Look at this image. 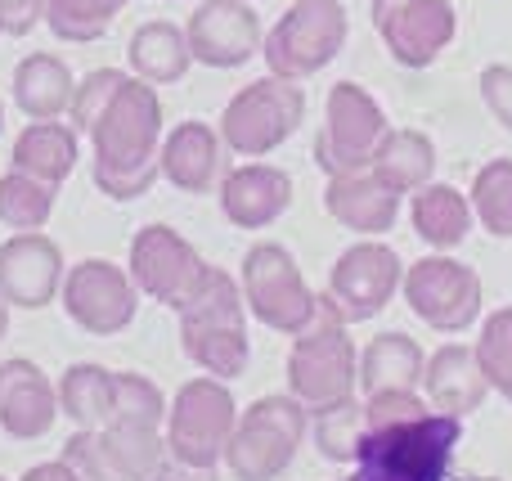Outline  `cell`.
I'll return each instance as SVG.
<instances>
[{
	"mask_svg": "<svg viewBox=\"0 0 512 481\" xmlns=\"http://www.w3.org/2000/svg\"><path fill=\"white\" fill-rule=\"evenodd\" d=\"M301 122H306V90L297 81H283L270 72L261 81H248L225 104L221 140L239 158H265L279 144H288Z\"/></svg>",
	"mask_w": 512,
	"mask_h": 481,
	"instance_id": "7",
	"label": "cell"
},
{
	"mask_svg": "<svg viewBox=\"0 0 512 481\" xmlns=\"http://www.w3.org/2000/svg\"><path fill=\"white\" fill-rule=\"evenodd\" d=\"M162 176L180 194H212L225 180V140L207 122H176L162 140Z\"/></svg>",
	"mask_w": 512,
	"mask_h": 481,
	"instance_id": "19",
	"label": "cell"
},
{
	"mask_svg": "<svg viewBox=\"0 0 512 481\" xmlns=\"http://www.w3.org/2000/svg\"><path fill=\"white\" fill-rule=\"evenodd\" d=\"M405 302L427 329L463 333L481 315V275L454 257H423L405 266Z\"/></svg>",
	"mask_w": 512,
	"mask_h": 481,
	"instance_id": "12",
	"label": "cell"
},
{
	"mask_svg": "<svg viewBox=\"0 0 512 481\" xmlns=\"http://www.w3.org/2000/svg\"><path fill=\"white\" fill-rule=\"evenodd\" d=\"M59 392L50 387L36 360H5L0 365V432L14 441H41L59 419Z\"/></svg>",
	"mask_w": 512,
	"mask_h": 481,
	"instance_id": "18",
	"label": "cell"
},
{
	"mask_svg": "<svg viewBox=\"0 0 512 481\" xmlns=\"http://www.w3.org/2000/svg\"><path fill=\"white\" fill-rule=\"evenodd\" d=\"M0 481H5V477H0Z\"/></svg>",
	"mask_w": 512,
	"mask_h": 481,
	"instance_id": "45",
	"label": "cell"
},
{
	"mask_svg": "<svg viewBox=\"0 0 512 481\" xmlns=\"http://www.w3.org/2000/svg\"><path fill=\"white\" fill-rule=\"evenodd\" d=\"M185 36L194 63H207V68H243L265 45L252 0H203L189 14Z\"/></svg>",
	"mask_w": 512,
	"mask_h": 481,
	"instance_id": "16",
	"label": "cell"
},
{
	"mask_svg": "<svg viewBox=\"0 0 512 481\" xmlns=\"http://www.w3.org/2000/svg\"><path fill=\"white\" fill-rule=\"evenodd\" d=\"M95 189L113 203H135L162 176V99L153 81L122 77L90 122Z\"/></svg>",
	"mask_w": 512,
	"mask_h": 481,
	"instance_id": "2",
	"label": "cell"
},
{
	"mask_svg": "<svg viewBox=\"0 0 512 481\" xmlns=\"http://www.w3.org/2000/svg\"><path fill=\"white\" fill-rule=\"evenodd\" d=\"M45 18V0H0V32L27 36Z\"/></svg>",
	"mask_w": 512,
	"mask_h": 481,
	"instance_id": "39",
	"label": "cell"
},
{
	"mask_svg": "<svg viewBox=\"0 0 512 481\" xmlns=\"http://www.w3.org/2000/svg\"><path fill=\"white\" fill-rule=\"evenodd\" d=\"M131 0H45V27L68 45H90L117 23Z\"/></svg>",
	"mask_w": 512,
	"mask_h": 481,
	"instance_id": "30",
	"label": "cell"
},
{
	"mask_svg": "<svg viewBox=\"0 0 512 481\" xmlns=\"http://www.w3.org/2000/svg\"><path fill=\"white\" fill-rule=\"evenodd\" d=\"M477 360L486 369V383L495 387L504 401H512V306L490 311L486 329L477 338Z\"/></svg>",
	"mask_w": 512,
	"mask_h": 481,
	"instance_id": "34",
	"label": "cell"
},
{
	"mask_svg": "<svg viewBox=\"0 0 512 481\" xmlns=\"http://www.w3.org/2000/svg\"><path fill=\"white\" fill-rule=\"evenodd\" d=\"M459 481H499V477H459Z\"/></svg>",
	"mask_w": 512,
	"mask_h": 481,
	"instance_id": "43",
	"label": "cell"
},
{
	"mask_svg": "<svg viewBox=\"0 0 512 481\" xmlns=\"http://www.w3.org/2000/svg\"><path fill=\"white\" fill-rule=\"evenodd\" d=\"M387 113L382 104L355 81H337L324 99V126L315 135V162L324 176H351L369 171L382 135H387Z\"/></svg>",
	"mask_w": 512,
	"mask_h": 481,
	"instance_id": "8",
	"label": "cell"
},
{
	"mask_svg": "<svg viewBox=\"0 0 512 481\" xmlns=\"http://www.w3.org/2000/svg\"><path fill=\"white\" fill-rule=\"evenodd\" d=\"M239 279H243V302H248V311L265 329L297 338L315 320L319 297L306 288L301 266L292 261V252L283 243H252L239 266Z\"/></svg>",
	"mask_w": 512,
	"mask_h": 481,
	"instance_id": "10",
	"label": "cell"
},
{
	"mask_svg": "<svg viewBox=\"0 0 512 481\" xmlns=\"http://www.w3.org/2000/svg\"><path fill=\"white\" fill-rule=\"evenodd\" d=\"M481 99H486L490 117L504 131H512V68L508 63H495V68L481 72Z\"/></svg>",
	"mask_w": 512,
	"mask_h": 481,
	"instance_id": "38",
	"label": "cell"
},
{
	"mask_svg": "<svg viewBox=\"0 0 512 481\" xmlns=\"http://www.w3.org/2000/svg\"><path fill=\"white\" fill-rule=\"evenodd\" d=\"M63 252L41 230H23L0 243V297L18 311H41L63 288Z\"/></svg>",
	"mask_w": 512,
	"mask_h": 481,
	"instance_id": "17",
	"label": "cell"
},
{
	"mask_svg": "<svg viewBox=\"0 0 512 481\" xmlns=\"http://www.w3.org/2000/svg\"><path fill=\"white\" fill-rule=\"evenodd\" d=\"M306 405L297 396H261L234 423V437L225 446V468L234 481H274L297 459L306 441Z\"/></svg>",
	"mask_w": 512,
	"mask_h": 481,
	"instance_id": "5",
	"label": "cell"
},
{
	"mask_svg": "<svg viewBox=\"0 0 512 481\" xmlns=\"http://www.w3.org/2000/svg\"><path fill=\"white\" fill-rule=\"evenodd\" d=\"M292 207V176L270 162L234 167L221 180V212L239 230H265Z\"/></svg>",
	"mask_w": 512,
	"mask_h": 481,
	"instance_id": "20",
	"label": "cell"
},
{
	"mask_svg": "<svg viewBox=\"0 0 512 481\" xmlns=\"http://www.w3.org/2000/svg\"><path fill=\"white\" fill-rule=\"evenodd\" d=\"M126 59H131V72L153 86H171L189 72L194 63V50H189L185 27L167 23V18H153V23L135 27V36L126 41Z\"/></svg>",
	"mask_w": 512,
	"mask_h": 481,
	"instance_id": "26",
	"label": "cell"
},
{
	"mask_svg": "<svg viewBox=\"0 0 512 481\" xmlns=\"http://www.w3.org/2000/svg\"><path fill=\"white\" fill-rule=\"evenodd\" d=\"M113 419H135V423H149V428H162V419H167V401H162V392L144 374H117Z\"/></svg>",
	"mask_w": 512,
	"mask_h": 481,
	"instance_id": "35",
	"label": "cell"
},
{
	"mask_svg": "<svg viewBox=\"0 0 512 481\" xmlns=\"http://www.w3.org/2000/svg\"><path fill=\"white\" fill-rule=\"evenodd\" d=\"M423 387H427V401L436 405L441 414H468L486 401L490 383H486V369L477 360V347H441L432 360H427V374H423Z\"/></svg>",
	"mask_w": 512,
	"mask_h": 481,
	"instance_id": "22",
	"label": "cell"
},
{
	"mask_svg": "<svg viewBox=\"0 0 512 481\" xmlns=\"http://www.w3.org/2000/svg\"><path fill=\"white\" fill-rule=\"evenodd\" d=\"M364 419L369 432L355 446L346 481H450L463 441L459 414L427 410L418 392H373Z\"/></svg>",
	"mask_w": 512,
	"mask_h": 481,
	"instance_id": "1",
	"label": "cell"
},
{
	"mask_svg": "<svg viewBox=\"0 0 512 481\" xmlns=\"http://www.w3.org/2000/svg\"><path fill=\"white\" fill-rule=\"evenodd\" d=\"M369 9L373 32L405 68H432L459 32V14L450 0H369Z\"/></svg>",
	"mask_w": 512,
	"mask_h": 481,
	"instance_id": "14",
	"label": "cell"
},
{
	"mask_svg": "<svg viewBox=\"0 0 512 481\" xmlns=\"http://www.w3.org/2000/svg\"><path fill=\"white\" fill-rule=\"evenodd\" d=\"M59 302L81 333H90V338H117L122 329L135 324L140 288H135L126 266L104 261V257H86L77 266H68Z\"/></svg>",
	"mask_w": 512,
	"mask_h": 481,
	"instance_id": "11",
	"label": "cell"
},
{
	"mask_svg": "<svg viewBox=\"0 0 512 481\" xmlns=\"http://www.w3.org/2000/svg\"><path fill=\"white\" fill-rule=\"evenodd\" d=\"M207 270L212 266L198 257V248L180 230H171V225H144V230H135V239H131V279L144 297H153V302L180 311V306L203 288Z\"/></svg>",
	"mask_w": 512,
	"mask_h": 481,
	"instance_id": "13",
	"label": "cell"
},
{
	"mask_svg": "<svg viewBox=\"0 0 512 481\" xmlns=\"http://www.w3.org/2000/svg\"><path fill=\"white\" fill-rule=\"evenodd\" d=\"M239 279L221 266L207 270L203 288L180 306V342L185 356L212 378H239L248 369V315H243Z\"/></svg>",
	"mask_w": 512,
	"mask_h": 481,
	"instance_id": "4",
	"label": "cell"
},
{
	"mask_svg": "<svg viewBox=\"0 0 512 481\" xmlns=\"http://www.w3.org/2000/svg\"><path fill=\"white\" fill-rule=\"evenodd\" d=\"M5 329H9V302L0 297V338H5Z\"/></svg>",
	"mask_w": 512,
	"mask_h": 481,
	"instance_id": "41",
	"label": "cell"
},
{
	"mask_svg": "<svg viewBox=\"0 0 512 481\" xmlns=\"http://www.w3.org/2000/svg\"><path fill=\"white\" fill-rule=\"evenodd\" d=\"M355 383H360V360L346 338V315L337 311L333 297H319L315 320L297 333L288 356V392L306 405V414L333 410V405L351 401Z\"/></svg>",
	"mask_w": 512,
	"mask_h": 481,
	"instance_id": "3",
	"label": "cell"
},
{
	"mask_svg": "<svg viewBox=\"0 0 512 481\" xmlns=\"http://www.w3.org/2000/svg\"><path fill=\"white\" fill-rule=\"evenodd\" d=\"M409 221H414L418 239L432 243L436 252H445L468 239L477 212H472V198H463L454 185H423V189H414Z\"/></svg>",
	"mask_w": 512,
	"mask_h": 481,
	"instance_id": "27",
	"label": "cell"
},
{
	"mask_svg": "<svg viewBox=\"0 0 512 481\" xmlns=\"http://www.w3.org/2000/svg\"><path fill=\"white\" fill-rule=\"evenodd\" d=\"M324 207L337 225L355 234H387L400 216V194L382 185L373 171H351V176H328Z\"/></svg>",
	"mask_w": 512,
	"mask_h": 481,
	"instance_id": "21",
	"label": "cell"
},
{
	"mask_svg": "<svg viewBox=\"0 0 512 481\" xmlns=\"http://www.w3.org/2000/svg\"><path fill=\"white\" fill-rule=\"evenodd\" d=\"M472 212L495 239H512V158H495L472 180Z\"/></svg>",
	"mask_w": 512,
	"mask_h": 481,
	"instance_id": "32",
	"label": "cell"
},
{
	"mask_svg": "<svg viewBox=\"0 0 512 481\" xmlns=\"http://www.w3.org/2000/svg\"><path fill=\"white\" fill-rule=\"evenodd\" d=\"M405 284V261L387 243H355L328 270V297L337 302V311L346 315V324H364L396 297V288Z\"/></svg>",
	"mask_w": 512,
	"mask_h": 481,
	"instance_id": "15",
	"label": "cell"
},
{
	"mask_svg": "<svg viewBox=\"0 0 512 481\" xmlns=\"http://www.w3.org/2000/svg\"><path fill=\"white\" fill-rule=\"evenodd\" d=\"M77 158H81V153H77V131H72V126H63L59 117H54V122L23 126V135L14 140V153H9L14 171L45 180V185H54V189L72 176Z\"/></svg>",
	"mask_w": 512,
	"mask_h": 481,
	"instance_id": "25",
	"label": "cell"
},
{
	"mask_svg": "<svg viewBox=\"0 0 512 481\" xmlns=\"http://www.w3.org/2000/svg\"><path fill=\"white\" fill-rule=\"evenodd\" d=\"M373 176L382 180L387 189H396L400 198L414 194V189L432 185L436 176V144L427 140L423 131H387L378 144V153H373Z\"/></svg>",
	"mask_w": 512,
	"mask_h": 481,
	"instance_id": "28",
	"label": "cell"
},
{
	"mask_svg": "<svg viewBox=\"0 0 512 481\" xmlns=\"http://www.w3.org/2000/svg\"><path fill=\"white\" fill-rule=\"evenodd\" d=\"M346 32H351V18L337 0H297L265 36V68L283 81H306L342 54Z\"/></svg>",
	"mask_w": 512,
	"mask_h": 481,
	"instance_id": "6",
	"label": "cell"
},
{
	"mask_svg": "<svg viewBox=\"0 0 512 481\" xmlns=\"http://www.w3.org/2000/svg\"><path fill=\"white\" fill-rule=\"evenodd\" d=\"M54 194H59L54 185H45V180L23 176V171L9 167L5 176H0V221L18 234L41 230V225L54 216Z\"/></svg>",
	"mask_w": 512,
	"mask_h": 481,
	"instance_id": "31",
	"label": "cell"
},
{
	"mask_svg": "<svg viewBox=\"0 0 512 481\" xmlns=\"http://www.w3.org/2000/svg\"><path fill=\"white\" fill-rule=\"evenodd\" d=\"M77 95V77L59 54H27L14 68V104L23 108L32 122H54L72 108Z\"/></svg>",
	"mask_w": 512,
	"mask_h": 481,
	"instance_id": "23",
	"label": "cell"
},
{
	"mask_svg": "<svg viewBox=\"0 0 512 481\" xmlns=\"http://www.w3.org/2000/svg\"><path fill=\"white\" fill-rule=\"evenodd\" d=\"M234 396L221 378H194L176 392L167 419V455L180 468H216L234 437Z\"/></svg>",
	"mask_w": 512,
	"mask_h": 481,
	"instance_id": "9",
	"label": "cell"
},
{
	"mask_svg": "<svg viewBox=\"0 0 512 481\" xmlns=\"http://www.w3.org/2000/svg\"><path fill=\"white\" fill-rule=\"evenodd\" d=\"M126 72L122 68H95L86 72V77L77 81V95H72V122H77V131H90V122H95V113L104 108V99L117 90V81H122Z\"/></svg>",
	"mask_w": 512,
	"mask_h": 481,
	"instance_id": "36",
	"label": "cell"
},
{
	"mask_svg": "<svg viewBox=\"0 0 512 481\" xmlns=\"http://www.w3.org/2000/svg\"><path fill=\"white\" fill-rule=\"evenodd\" d=\"M0 131H5V104H0Z\"/></svg>",
	"mask_w": 512,
	"mask_h": 481,
	"instance_id": "44",
	"label": "cell"
},
{
	"mask_svg": "<svg viewBox=\"0 0 512 481\" xmlns=\"http://www.w3.org/2000/svg\"><path fill=\"white\" fill-rule=\"evenodd\" d=\"M364 432H369V419H364V405L355 401V396L333 405V410L315 414V446H319V455L333 459V464H351Z\"/></svg>",
	"mask_w": 512,
	"mask_h": 481,
	"instance_id": "33",
	"label": "cell"
},
{
	"mask_svg": "<svg viewBox=\"0 0 512 481\" xmlns=\"http://www.w3.org/2000/svg\"><path fill=\"white\" fill-rule=\"evenodd\" d=\"M63 464L72 468V477L77 481H117L113 468L104 464V450H99V437L95 428H77L68 441H63Z\"/></svg>",
	"mask_w": 512,
	"mask_h": 481,
	"instance_id": "37",
	"label": "cell"
},
{
	"mask_svg": "<svg viewBox=\"0 0 512 481\" xmlns=\"http://www.w3.org/2000/svg\"><path fill=\"white\" fill-rule=\"evenodd\" d=\"M113 387H117V374L104 365H72L68 374L59 378V410L68 414L77 428H104L113 419Z\"/></svg>",
	"mask_w": 512,
	"mask_h": 481,
	"instance_id": "29",
	"label": "cell"
},
{
	"mask_svg": "<svg viewBox=\"0 0 512 481\" xmlns=\"http://www.w3.org/2000/svg\"><path fill=\"white\" fill-rule=\"evenodd\" d=\"M423 374H427V356L418 351V342L400 329L373 338L360 356L364 396H373V392H418Z\"/></svg>",
	"mask_w": 512,
	"mask_h": 481,
	"instance_id": "24",
	"label": "cell"
},
{
	"mask_svg": "<svg viewBox=\"0 0 512 481\" xmlns=\"http://www.w3.org/2000/svg\"><path fill=\"white\" fill-rule=\"evenodd\" d=\"M149 481H180V477L171 473V468H162V473H158V477H149Z\"/></svg>",
	"mask_w": 512,
	"mask_h": 481,
	"instance_id": "42",
	"label": "cell"
},
{
	"mask_svg": "<svg viewBox=\"0 0 512 481\" xmlns=\"http://www.w3.org/2000/svg\"><path fill=\"white\" fill-rule=\"evenodd\" d=\"M23 481H77V477H72V468L63 464V459H54V464H36V468H27Z\"/></svg>",
	"mask_w": 512,
	"mask_h": 481,
	"instance_id": "40",
	"label": "cell"
}]
</instances>
